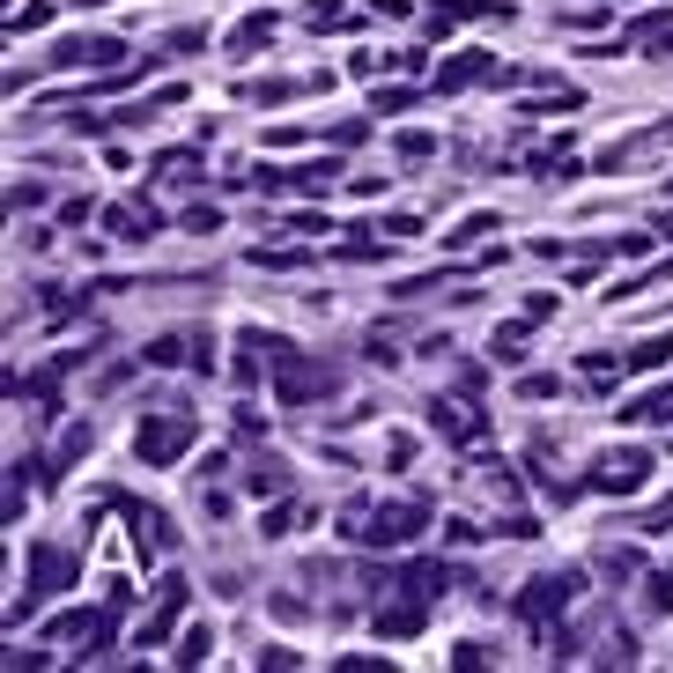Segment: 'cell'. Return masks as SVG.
Here are the masks:
<instances>
[{"label": "cell", "instance_id": "52a82bcc", "mask_svg": "<svg viewBox=\"0 0 673 673\" xmlns=\"http://www.w3.org/2000/svg\"><path fill=\"white\" fill-rule=\"evenodd\" d=\"M570 592H577V577H533L519 592V615L525 622H555V615L570 607Z\"/></svg>", "mask_w": 673, "mask_h": 673}, {"label": "cell", "instance_id": "5b68a950", "mask_svg": "<svg viewBox=\"0 0 673 673\" xmlns=\"http://www.w3.org/2000/svg\"><path fill=\"white\" fill-rule=\"evenodd\" d=\"M275 371H281V399H289V407H303V399H325L333 385H341L325 363H303V355H297V349H281V341H275Z\"/></svg>", "mask_w": 673, "mask_h": 673}, {"label": "cell", "instance_id": "277c9868", "mask_svg": "<svg viewBox=\"0 0 673 673\" xmlns=\"http://www.w3.org/2000/svg\"><path fill=\"white\" fill-rule=\"evenodd\" d=\"M185 445H193V415H149L141 423V437H133V451L149 459V467H171V459H185Z\"/></svg>", "mask_w": 673, "mask_h": 673}, {"label": "cell", "instance_id": "8fae6325", "mask_svg": "<svg viewBox=\"0 0 673 673\" xmlns=\"http://www.w3.org/2000/svg\"><path fill=\"white\" fill-rule=\"evenodd\" d=\"M429 423L445 429L451 445H474V437H481V423L467 415V407H459V399H437V407H429Z\"/></svg>", "mask_w": 673, "mask_h": 673}, {"label": "cell", "instance_id": "7c38bea8", "mask_svg": "<svg viewBox=\"0 0 673 673\" xmlns=\"http://www.w3.org/2000/svg\"><path fill=\"white\" fill-rule=\"evenodd\" d=\"M622 423H637V429L673 423V385H659V393H644V399H629V407H622Z\"/></svg>", "mask_w": 673, "mask_h": 673}, {"label": "cell", "instance_id": "44dd1931", "mask_svg": "<svg viewBox=\"0 0 673 673\" xmlns=\"http://www.w3.org/2000/svg\"><path fill=\"white\" fill-rule=\"evenodd\" d=\"M325 141H333V149H355V141H371V119H341V126H325Z\"/></svg>", "mask_w": 673, "mask_h": 673}, {"label": "cell", "instance_id": "5bb4252c", "mask_svg": "<svg viewBox=\"0 0 673 673\" xmlns=\"http://www.w3.org/2000/svg\"><path fill=\"white\" fill-rule=\"evenodd\" d=\"M622 363H629V371H659V363H673V333H651V341H637Z\"/></svg>", "mask_w": 673, "mask_h": 673}, {"label": "cell", "instance_id": "4fadbf2b", "mask_svg": "<svg viewBox=\"0 0 673 673\" xmlns=\"http://www.w3.org/2000/svg\"><path fill=\"white\" fill-rule=\"evenodd\" d=\"M267 45H275V15H252V23L229 30V52H237V60H245V52H267Z\"/></svg>", "mask_w": 673, "mask_h": 673}, {"label": "cell", "instance_id": "3957f363", "mask_svg": "<svg viewBox=\"0 0 673 673\" xmlns=\"http://www.w3.org/2000/svg\"><path fill=\"white\" fill-rule=\"evenodd\" d=\"M651 474H659V459H651V451H599L592 474H585V489H599V496H637Z\"/></svg>", "mask_w": 673, "mask_h": 673}, {"label": "cell", "instance_id": "603a6c76", "mask_svg": "<svg viewBox=\"0 0 673 673\" xmlns=\"http://www.w3.org/2000/svg\"><path fill=\"white\" fill-rule=\"evenodd\" d=\"M489 229H496V215H467V223H459V237H451V245H481V237H489Z\"/></svg>", "mask_w": 673, "mask_h": 673}, {"label": "cell", "instance_id": "ffe728a7", "mask_svg": "<svg viewBox=\"0 0 673 673\" xmlns=\"http://www.w3.org/2000/svg\"><path fill=\"white\" fill-rule=\"evenodd\" d=\"M644 615H673V577H644Z\"/></svg>", "mask_w": 673, "mask_h": 673}, {"label": "cell", "instance_id": "9a60e30c", "mask_svg": "<svg viewBox=\"0 0 673 673\" xmlns=\"http://www.w3.org/2000/svg\"><path fill=\"white\" fill-rule=\"evenodd\" d=\"M333 252H341V259H385V237H377V229H349Z\"/></svg>", "mask_w": 673, "mask_h": 673}, {"label": "cell", "instance_id": "ac0fdd59", "mask_svg": "<svg viewBox=\"0 0 673 673\" xmlns=\"http://www.w3.org/2000/svg\"><path fill=\"white\" fill-rule=\"evenodd\" d=\"M185 349H193V341L163 333V341H149V363H156V371H178V363H185Z\"/></svg>", "mask_w": 673, "mask_h": 673}, {"label": "cell", "instance_id": "e0dca14e", "mask_svg": "<svg viewBox=\"0 0 673 673\" xmlns=\"http://www.w3.org/2000/svg\"><path fill=\"white\" fill-rule=\"evenodd\" d=\"M89 629H97V615L75 607V615H60V622H52V644H75V637H89Z\"/></svg>", "mask_w": 673, "mask_h": 673}, {"label": "cell", "instance_id": "cb8c5ba5", "mask_svg": "<svg viewBox=\"0 0 673 673\" xmlns=\"http://www.w3.org/2000/svg\"><path fill=\"white\" fill-rule=\"evenodd\" d=\"M445 541H451V548H474L481 525H474V519H451V525H445Z\"/></svg>", "mask_w": 673, "mask_h": 673}, {"label": "cell", "instance_id": "d6986e66", "mask_svg": "<svg viewBox=\"0 0 673 673\" xmlns=\"http://www.w3.org/2000/svg\"><path fill=\"white\" fill-rule=\"evenodd\" d=\"M297 519H311V511H297V503H275V511L259 519V533H267V541H281V533H289Z\"/></svg>", "mask_w": 673, "mask_h": 673}, {"label": "cell", "instance_id": "7a4b0ae2", "mask_svg": "<svg viewBox=\"0 0 673 673\" xmlns=\"http://www.w3.org/2000/svg\"><path fill=\"white\" fill-rule=\"evenodd\" d=\"M75 585V555L60 548V541H30V585H23V607H15V622H30V607L52 592H67Z\"/></svg>", "mask_w": 673, "mask_h": 673}, {"label": "cell", "instance_id": "d4e9b609", "mask_svg": "<svg viewBox=\"0 0 673 673\" xmlns=\"http://www.w3.org/2000/svg\"><path fill=\"white\" fill-rule=\"evenodd\" d=\"M429 149H437L429 133H399V156H407V163H429Z\"/></svg>", "mask_w": 673, "mask_h": 673}, {"label": "cell", "instance_id": "30bf717a", "mask_svg": "<svg viewBox=\"0 0 673 673\" xmlns=\"http://www.w3.org/2000/svg\"><path fill=\"white\" fill-rule=\"evenodd\" d=\"M185 592H193L185 577H163V607H156L149 622H141V644H163V629H171V615L185 607Z\"/></svg>", "mask_w": 673, "mask_h": 673}, {"label": "cell", "instance_id": "7402d4cb", "mask_svg": "<svg viewBox=\"0 0 673 673\" xmlns=\"http://www.w3.org/2000/svg\"><path fill=\"white\" fill-rule=\"evenodd\" d=\"M200 659H207V629H185L178 637V666H200Z\"/></svg>", "mask_w": 673, "mask_h": 673}, {"label": "cell", "instance_id": "83f0119b", "mask_svg": "<svg viewBox=\"0 0 673 673\" xmlns=\"http://www.w3.org/2000/svg\"><path fill=\"white\" fill-rule=\"evenodd\" d=\"M371 104H377V111H407V104H415V89H377Z\"/></svg>", "mask_w": 673, "mask_h": 673}, {"label": "cell", "instance_id": "8992f818", "mask_svg": "<svg viewBox=\"0 0 673 673\" xmlns=\"http://www.w3.org/2000/svg\"><path fill=\"white\" fill-rule=\"evenodd\" d=\"M474 82H533V75L503 67V60H489V52H459L451 67H437V89H474Z\"/></svg>", "mask_w": 673, "mask_h": 673}, {"label": "cell", "instance_id": "4316f807", "mask_svg": "<svg viewBox=\"0 0 673 673\" xmlns=\"http://www.w3.org/2000/svg\"><path fill=\"white\" fill-rule=\"evenodd\" d=\"M519 393H525V399H548V393H555V377H548V371H541V377L525 371V377H519Z\"/></svg>", "mask_w": 673, "mask_h": 673}, {"label": "cell", "instance_id": "2e32d148", "mask_svg": "<svg viewBox=\"0 0 673 673\" xmlns=\"http://www.w3.org/2000/svg\"><path fill=\"white\" fill-rule=\"evenodd\" d=\"M281 481H289V467H281V459H259V467L245 474V489H252V496H275Z\"/></svg>", "mask_w": 673, "mask_h": 673}, {"label": "cell", "instance_id": "484cf974", "mask_svg": "<svg viewBox=\"0 0 673 673\" xmlns=\"http://www.w3.org/2000/svg\"><path fill=\"white\" fill-rule=\"evenodd\" d=\"M52 23V0H30L23 15H15V30H45Z\"/></svg>", "mask_w": 673, "mask_h": 673}, {"label": "cell", "instance_id": "ba28073f", "mask_svg": "<svg viewBox=\"0 0 673 673\" xmlns=\"http://www.w3.org/2000/svg\"><path fill=\"white\" fill-rule=\"evenodd\" d=\"M111 60H126V45H111V38H60L45 67L67 75V67H111Z\"/></svg>", "mask_w": 673, "mask_h": 673}, {"label": "cell", "instance_id": "6da1fadb", "mask_svg": "<svg viewBox=\"0 0 673 673\" xmlns=\"http://www.w3.org/2000/svg\"><path fill=\"white\" fill-rule=\"evenodd\" d=\"M429 525V503H385V511H349V541H363V548H399V541H415Z\"/></svg>", "mask_w": 673, "mask_h": 673}, {"label": "cell", "instance_id": "9c48e42d", "mask_svg": "<svg viewBox=\"0 0 673 673\" xmlns=\"http://www.w3.org/2000/svg\"><path fill=\"white\" fill-rule=\"evenodd\" d=\"M104 223L119 229V237H156V229H163V215H156L149 200H119V207H104Z\"/></svg>", "mask_w": 673, "mask_h": 673}]
</instances>
